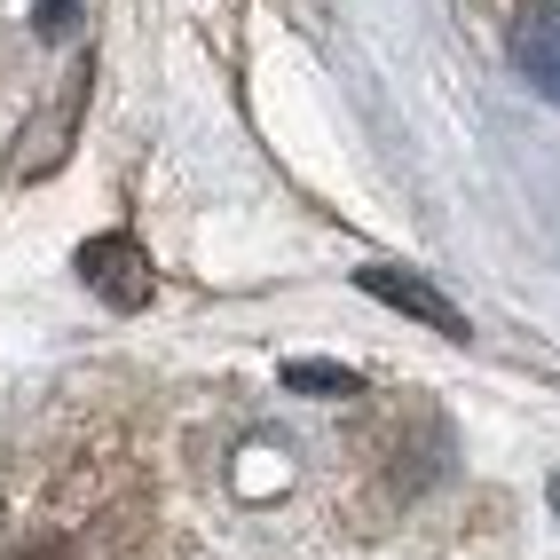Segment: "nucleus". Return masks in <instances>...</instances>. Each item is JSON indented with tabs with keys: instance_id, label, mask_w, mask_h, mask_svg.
Here are the masks:
<instances>
[{
	"instance_id": "nucleus-2",
	"label": "nucleus",
	"mask_w": 560,
	"mask_h": 560,
	"mask_svg": "<svg viewBox=\"0 0 560 560\" xmlns=\"http://www.w3.org/2000/svg\"><path fill=\"white\" fill-rule=\"evenodd\" d=\"M505 48L521 63V80L545 103H560V0H521L513 24H505Z\"/></svg>"
},
{
	"instance_id": "nucleus-4",
	"label": "nucleus",
	"mask_w": 560,
	"mask_h": 560,
	"mask_svg": "<svg viewBox=\"0 0 560 560\" xmlns=\"http://www.w3.org/2000/svg\"><path fill=\"white\" fill-rule=\"evenodd\" d=\"M284 387H301V395H355V371H340V363H284Z\"/></svg>"
},
{
	"instance_id": "nucleus-1",
	"label": "nucleus",
	"mask_w": 560,
	"mask_h": 560,
	"mask_svg": "<svg viewBox=\"0 0 560 560\" xmlns=\"http://www.w3.org/2000/svg\"><path fill=\"white\" fill-rule=\"evenodd\" d=\"M80 284L103 308H142L151 301V260H142L135 237H88L80 245Z\"/></svg>"
},
{
	"instance_id": "nucleus-3",
	"label": "nucleus",
	"mask_w": 560,
	"mask_h": 560,
	"mask_svg": "<svg viewBox=\"0 0 560 560\" xmlns=\"http://www.w3.org/2000/svg\"><path fill=\"white\" fill-rule=\"evenodd\" d=\"M355 284L371 292V301H387V308H402V316H419L434 331H451V340H466V316L442 301L427 277H410V269H355Z\"/></svg>"
}]
</instances>
